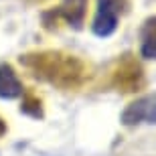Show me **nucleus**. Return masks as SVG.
<instances>
[{"label": "nucleus", "instance_id": "obj_1", "mask_svg": "<svg viewBox=\"0 0 156 156\" xmlns=\"http://www.w3.org/2000/svg\"><path fill=\"white\" fill-rule=\"evenodd\" d=\"M120 0H98V14L93 20V33L98 37H110L118 27Z\"/></svg>", "mask_w": 156, "mask_h": 156}, {"label": "nucleus", "instance_id": "obj_2", "mask_svg": "<svg viewBox=\"0 0 156 156\" xmlns=\"http://www.w3.org/2000/svg\"><path fill=\"white\" fill-rule=\"evenodd\" d=\"M122 122L126 126H134V124H140V122L156 124V93L140 98L134 104H130L122 114Z\"/></svg>", "mask_w": 156, "mask_h": 156}, {"label": "nucleus", "instance_id": "obj_3", "mask_svg": "<svg viewBox=\"0 0 156 156\" xmlns=\"http://www.w3.org/2000/svg\"><path fill=\"white\" fill-rule=\"evenodd\" d=\"M23 93V83L8 65H0V98L14 99Z\"/></svg>", "mask_w": 156, "mask_h": 156}, {"label": "nucleus", "instance_id": "obj_4", "mask_svg": "<svg viewBox=\"0 0 156 156\" xmlns=\"http://www.w3.org/2000/svg\"><path fill=\"white\" fill-rule=\"evenodd\" d=\"M142 57L146 59H156V16L148 18L142 29Z\"/></svg>", "mask_w": 156, "mask_h": 156}, {"label": "nucleus", "instance_id": "obj_5", "mask_svg": "<svg viewBox=\"0 0 156 156\" xmlns=\"http://www.w3.org/2000/svg\"><path fill=\"white\" fill-rule=\"evenodd\" d=\"M87 0H65L61 4V14H63L71 24H79L83 14H85Z\"/></svg>", "mask_w": 156, "mask_h": 156}, {"label": "nucleus", "instance_id": "obj_6", "mask_svg": "<svg viewBox=\"0 0 156 156\" xmlns=\"http://www.w3.org/2000/svg\"><path fill=\"white\" fill-rule=\"evenodd\" d=\"M4 132H6V126H4V122L0 120V136H2V134H4Z\"/></svg>", "mask_w": 156, "mask_h": 156}]
</instances>
